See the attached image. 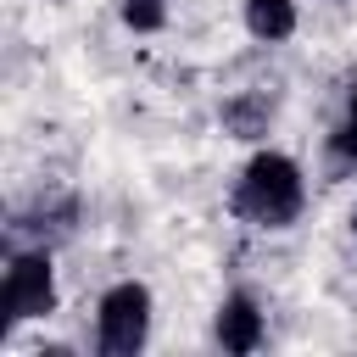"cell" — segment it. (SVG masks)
I'll return each instance as SVG.
<instances>
[{
    "instance_id": "1",
    "label": "cell",
    "mask_w": 357,
    "mask_h": 357,
    "mask_svg": "<svg viewBox=\"0 0 357 357\" xmlns=\"http://www.w3.org/2000/svg\"><path fill=\"white\" fill-rule=\"evenodd\" d=\"M307 206V173L296 156L284 151H257L245 167H240V184H234V212L251 223V229H290Z\"/></svg>"
},
{
    "instance_id": "2",
    "label": "cell",
    "mask_w": 357,
    "mask_h": 357,
    "mask_svg": "<svg viewBox=\"0 0 357 357\" xmlns=\"http://www.w3.org/2000/svg\"><path fill=\"white\" fill-rule=\"evenodd\" d=\"M151 340V290L139 279H117L95 307V346L100 357H139Z\"/></svg>"
},
{
    "instance_id": "3",
    "label": "cell",
    "mask_w": 357,
    "mask_h": 357,
    "mask_svg": "<svg viewBox=\"0 0 357 357\" xmlns=\"http://www.w3.org/2000/svg\"><path fill=\"white\" fill-rule=\"evenodd\" d=\"M0 312H6V329L39 324V318L56 312V268H50V251L45 245L11 251L6 279H0Z\"/></svg>"
},
{
    "instance_id": "4",
    "label": "cell",
    "mask_w": 357,
    "mask_h": 357,
    "mask_svg": "<svg viewBox=\"0 0 357 357\" xmlns=\"http://www.w3.org/2000/svg\"><path fill=\"white\" fill-rule=\"evenodd\" d=\"M262 335H268V324H262V307H257V296L251 290H229L223 301H218V318H212V340L223 346V351H257L262 346Z\"/></svg>"
},
{
    "instance_id": "5",
    "label": "cell",
    "mask_w": 357,
    "mask_h": 357,
    "mask_svg": "<svg viewBox=\"0 0 357 357\" xmlns=\"http://www.w3.org/2000/svg\"><path fill=\"white\" fill-rule=\"evenodd\" d=\"M273 117H279V100L268 95V89H240V95H229L223 106H218V123H223V134L229 139H268V128H273Z\"/></svg>"
},
{
    "instance_id": "6",
    "label": "cell",
    "mask_w": 357,
    "mask_h": 357,
    "mask_svg": "<svg viewBox=\"0 0 357 357\" xmlns=\"http://www.w3.org/2000/svg\"><path fill=\"white\" fill-rule=\"evenodd\" d=\"M245 33L257 45H284L296 33V0H245Z\"/></svg>"
},
{
    "instance_id": "7",
    "label": "cell",
    "mask_w": 357,
    "mask_h": 357,
    "mask_svg": "<svg viewBox=\"0 0 357 357\" xmlns=\"http://www.w3.org/2000/svg\"><path fill=\"white\" fill-rule=\"evenodd\" d=\"M117 17H123V28H134V33H156V28L167 22V0H117Z\"/></svg>"
},
{
    "instance_id": "8",
    "label": "cell",
    "mask_w": 357,
    "mask_h": 357,
    "mask_svg": "<svg viewBox=\"0 0 357 357\" xmlns=\"http://www.w3.org/2000/svg\"><path fill=\"white\" fill-rule=\"evenodd\" d=\"M329 167H335V173L357 167V117H346V123L329 134Z\"/></svg>"
},
{
    "instance_id": "9",
    "label": "cell",
    "mask_w": 357,
    "mask_h": 357,
    "mask_svg": "<svg viewBox=\"0 0 357 357\" xmlns=\"http://www.w3.org/2000/svg\"><path fill=\"white\" fill-rule=\"evenodd\" d=\"M346 117H357V89H351V100H346Z\"/></svg>"
},
{
    "instance_id": "10",
    "label": "cell",
    "mask_w": 357,
    "mask_h": 357,
    "mask_svg": "<svg viewBox=\"0 0 357 357\" xmlns=\"http://www.w3.org/2000/svg\"><path fill=\"white\" fill-rule=\"evenodd\" d=\"M351 240H357V206H351Z\"/></svg>"
}]
</instances>
